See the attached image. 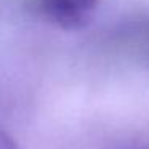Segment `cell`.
Returning <instances> with one entry per match:
<instances>
[{
  "label": "cell",
  "mask_w": 149,
  "mask_h": 149,
  "mask_svg": "<svg viewBox=\"0 0 149 149\" xmlns=\"http://www.w3.org/2000/svg\"><path fill=\"white\" fill-rule=\"evenodd\" d=\"M100 0H37L39 13L64 31H77L91 21Z\"/></svg>",
  "instance_id": "1"
}]
</instances>
